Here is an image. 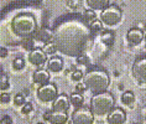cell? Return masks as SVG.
Wrapping results in <instances>:
<instances>
[{
    "mask_svg": "<svg viewBox=\"0 0 146 124\" xmlns=\"http://www.w3.org/2000/svg\"><path fill=\"white\" fill-rule=\"evenodd\" d=\"M36 94H37V99L40 102H42V103H52L53 99L58 94L57 86L54 83L47 82L45 85L38 86Z\"/></svg>",
    "mask_w": 146,
    "mask_h": 124,
    "instance_id": "cell-7",
    "label": "cell"
},
{
    "mask_svg": "<svg viewBox=\"0 0 146 124\" xmlns=\"http://www.w3.org/2000/svg\"><path fill=\"white\" fill-rule=\"evenodd\" d=\"M52 37H53V31L51 30V29H48L47 26H42L37 31V34L35 35L34 40L35 41H40L42 43H46V42L52 41Z\"/></svg>",
    "mask_w": 146,
    "mask_h": 124,
    "instance_id": "cell-16",
    "label": "cell"
},
{
    "mask_svg": "<svg viewBox=\"0 0 146 124\" xmlns=\"http://www.w3.org/2000/svg\"><path fill=\"white\" fill-rule=\"evenodd\" d=\"M41 49L43 50V52H45L47 56H52V55H56V52H57L56 45L53 43V41H50V42L43 43V46L41 47Z\"/></svg>",
    "mask_w": 146,
    "mask_h": 124,
    "instance_id": "cell-22",
    "label": "cell"
},
{
    "mask_svg": "<svg viewBox=\"0 0 146 124\" xmlns=\"http://www.w3.org/2000/svg\"><path fill=\"white\" fill-rule=\"evenodd\" d=\"M3 73V71H1V66H0V75H1Z\"/></svg>",
    "mask_w": 146,
    "mask_h": 124,
    "instance_id": "cell-35",
    "label": "cell"
},
{
    "mask_svg": "<svg viewBox=\"0 0 146 124\" xmlns=\"http://www.w3.org/2000/svg\"><path fill=\"white\" fill-rule=\"evenodd\" d=\"M86 91H87L86 83H84V82H78L77 86H76V92H78V93H84Z\"/></svg>",
    "mask_w": 146,
    "mask_h": 124,
    "instance_id": "cell-31",
    "label": "cell"
},
{
    "mask_svg": "<svg viewBox=\"0 0 146 124\" xmlns=\"http://www.w3.org/2000/svg\"><path fill=\"white\" fill-rule=\"evenodd\" d=\"M32 81L38 86L50 82V71L45 70V68H42V67L37 68V70L34 72V75H32Z\"/></svg>",
    "mask_w": 146,
    "mask_h": 124,
    "instance_id": "cell-15",
    "label": "cell"
},
{
    "mask_svg": "<svg viewBox=\"0 0 146 124\" xmlns=\"http://www.w3.org/2000/svg\"><path fill=\"white\" fill-rule=\"evenodd\" d=\"M71 122L74 124H92L94 123V114L90 107H86L84 104L76 108L71 115Z\"/></svg>",
    "mask_w": 146,
    "mask_h": 124,
    "instance_id": "cell-6",
    "label": "cell"
},
{
    "mask_svg": "<svg viewBox=\"0 0 146 124\" xmlns=\"http://www.w3.org/2000/svg\"><path fill=\"white\" fill-rule=\"evenodd\" d=\"M10 101H11V96L3 91V92L0 93V104H8V103H10Z\"/></svg>",
    "mask_w": 146,
    "mask_h": 124,
    "instance_id": "cell-30",
    "label": "cell"
},
{
    "mask_svg": "<svg viewBox=\"0 0 146 124\" xmlns=\"http://www.w3.org/2000/svg\"><path fill=\"white\" fill-rule=\"evenodd\" d=\"M26 103V94L24 92H20L17 93L15 97H14V104L16 105V107H21V105H24Z\"/></svg>",
    "mask_w": 146,
    "mask_h": 124,
    "instance_id": "cell-26",
    "label": "cell"
},
{
    "mask_svg": "<svg viewBox=\"0 0 146 124\" xmlns=\"http://www.w3.org/2000/svg\"><path fill=\"white\" fill-rule=\"evenodd\" d=\"M10 30H11V34L17 43L21 45L25 40L34 39L40 27L34 13L29 11V10L17 9V11L14 13V16L10 20Z\"/></svg>",
    "mask_w": 146,
    "mask_h": 124,
    "instance_id": "cell-2",
    "label": "cell"
},
{
    "mask_svg": "<svg viewBox=\"0 0 146 124\" xmlns=\"http://www.w3.org/2000/svg\"><path fill=\"white\" fill-rule=\"evenodd\" d=\"M11 66H13V70L14 71H23L24 68H25V66H26V61H25L24 57L17 56V57H15L13 60Z\"/></svg>",
    "mask_w": 146,
    "mask_h": 124,
    "instance_id": "cell-21",
    "label": "cell"
},
{
    "mask_svg": "<svg viewBox=\"0 0 146 124\" xmlns=\"http://www.w3.org/2000/svg\"><path fill=\"white\" fill-rule=\"evenodd\" d=\"M131 73L137 82L146 85V53L136 56L131 67Z\"/></svg>",
    "mask_w": 146,
    "mask_h": 124,
    "instance_id": "cell-8",
    "label": "cell"
},
{
    "mask_svg": "<svg viewBox=\"0 0 146 124\" xmlns=\"http://www.w3.org/2000/svg\"><path fill=\"white\" fill-rule=\"evenodd\" d=\"M69 107H71L69 97L64 93H61V94H57V97L53 99L51 109H53V111H60V112H67Z\"/></svg>",
    "mask_w": 146,
    "mask_h": 124,
    "instance_id": "cell-13",
    "label": "cell"
},
{
    "mask_svg": "<svg viewBox=\"0 0 146 124\" xmlns=\"http://www.w3.org/2000/svg\"><path fill=\"white\" fill-rule=\"evenodd\" d=\"M10 87V81H9V76L6 73H1L0 75V91H5L9 89Z\"/></svg>",
    "mask_w": 146,
    "mask_h": 124,
    "instance_id": "cell-24",
    "label": "cell"
},
{
    "mask_svg": "<svg viewBox=\"0 0 146 124\" xmlns=\"http://www.w3.org/2000/svg\"><path fill=\"white\" fill-rule=\"evenodd\" d=\"M8 55H9L8 49H5V47H0V58L8 57Z\"/></svg>",
    "mask_w": 146,
    "mask_h": 124,
    "instance_id": "cell-33",
    "label": "cell"
},
{
    "mask_svg": "<svg viewBox=\"0 0 146 124\" xmlns=\"http://www.w3.org/2000/svg\"><path fill=\"white\" fill-rule=\"evenodd\" d=\"M100 21L107 27H113L118 25L123 19V10L116 4H109L104 10L100 11Z\"/></svg>",
    "mask_w": 146,
    "mask_h": 124,
    "instance_id": "cell-5",
    "label": "cell"
},
{
    "mask_svg": "<svg viewBox=\"0 0 146 124\" xmlns=\"http://www.w3.org/2000/svg\"><path fill=\"white\" fill-rule=\"evenodd\" d=\"M71 79L74 82H81L83 79V72L81 70H73L71 75Z\"/></svg>",
    "mask_w": 146,
    "mask_h": 124,
    "instance_id": "cell-29",
    "label": "cell"
},
{
    "mask_svg": "<svg viewBox=\"0 0 146 124\" xmlns=\"http://www.w3.org/2000/svg\"><path fill=\"white\" fill-rule=\"evenodd\" d=\"M120 101L126 107H133L135 103V93L133 91H125V92H123L121 97H120Z\"/></svg>",
    "mask_w": 146,
    "mask_h": 124,
    "instance_id": "cell-19",
    "label": "cell"
},
{
    "mask_svg": "<svg viewBox=\"0 0 146 124\" xmlns=\"http://www.w3.org/2000/svg\"><path fill=\"white\" fill-rule=\"evenodd\" d=\"M64 67V61L61 56L57 55H52L48 60H47V70L51 73H60Z\"/></svg>",
    "mask_w": 146,
    "mask_h": 124,
    "instance_id": "cell-14",
    "label": "cell"
},
{
    "mask_svg": "<svg viewBox=\"0 0 146 124\" xmlns=\"http://www.w3.org/2000/svg\"><path fill=\"white\" fill-rule=\"evenodd\" d=\"M144 37V30L139 27H131L126 32V40L130 43V46H139L142 42Z\"/></svg>",
    "mask_w": 146,
    "mask_h": 124,
    "instance_id": "cell-12",
    "label": "cell"
},
{
    "mask_svg": "<svg viewBox=\"0 0 146 124\" xmlns=\"http://www.w3.org/2000/svg\"><path fill=\"white\" fill-rule=\"evenodd\" d=\"M90 109H92L94 117H104L115 107V99L113 93L109 91H102V92L93 93L90 98Z\"/></svg>",
    "mask_w": 146,
    "mask_h": 124,
    "instance_id": "cell-4",
    "label": "cell"
},
{
    "mask_svg": "<svg viewBox=\"0 0 146 124\" xmlns=\"http://www.w3.org/2000/svg\"><path fill=\"white\" fill-rule=\"evenodd\" d=\"M76 61H77V63L81 65V66H89V63H90L89 57L84 53H82V55H79V56L76 57Z\"/></svg>",
    "mask_w": 146,
    "mask_h": 124,
    "instance_id": "cell-27",
    "label": "cell"
},
{
    "mask_svg": "<svg viewBox=\"0 0 146 124\" xmlns=\"http://www.w3.org/2000/svg\"><path fill=\"white\" fill-rule=\"evenodd\" d=\"M29 62L36 68H41L47 63V55L43 52L41 47H35L34 50H31L29 52Z\"/></svg>",
    "mask_w": 146,
    "mask_h": 124,
    "instance_id": "cell-9",
    "label": "cell"
},
{
    "mask_svg": "<svg viewBox=\"0 0 146 124\" xmlns=\"http://www.w3.org/2000/svg\"><path fill=\"white\" fill-rule=\"evenodd\" d=\"M100 41L107 47H111L115 42V32L113 30H103L100 34Z\"/></svg>",
    "mask_w": 146,
    "mask_h": 124,
    "instance_id": "cell-17",
    "label": "cell"
},
{
    "mask_svg": "<svg viewBox=\"0 0 146 124\" xmlns=\"http://www.w3.org/2000/svg\"><path fill=\"white\" fill-rule=\"evenodd\" d=\"M83 82L86 83L87 89L92 93L105 91L110 85V76L103 67H90L83 76Z\"/></svg>",
    "mask_w": 146,
    "mask_h": 124,
    "instance_id": "cell-3",
    "label": "cell"
},
{
    "mask_svg": "<svg viewBox=\"0 0 146 124\" xmlns=\"http://www.w3.org/2000/svg\"><path fill=\"white\" fill-rule=\"evenodd\" d=\"M43 119L51 124H64L68 122V115L67 112H60L51 109V111H47L43 114Z\"/></svg>",
    "mask_w": 146,
    "mask_h": 124,
    "instance_id": "cell-10",
    "label": "cell"
},
{
    "mask_svg": "<svg viewBox=\"0 0 146 124\" xmlns=\"http://www.w3.org/2000/svg\"><path fill=\"white\" fill-rule=\"evenodd\" d=\"M107 122L109 124H123L126 122V113L123 108L114 107L107 115Z\"/></svg>",
    "mask_w": 146,
    "mask_h": 124,
    "instance_id": "cell-11",
    "label": "cell"
},
{
    "mask_svg": "<svg viewBox=\"0 0 146 124\" xmlns=\"http://www.w3.org/2000/svg\"><path fill=\"white\" fill-rule=\"evenodd\" d=\"M31 5H40L42 3V0H29Z\"/></svg>",
    "mask_w": 146,
    "mask_h": 124,
    "instance_id": "cell-34",
    "label": "cell"
},
{
    "mask_svg": "<svg viewBox=\"0 0 146 124\" xmlns=\"http://www.w3.org/2000/svg\"><path fill=\"white\" fill-rule=\"evenodd\" d=\"M13 119L10 115H3L1 119H0V124H13Z\"/></svg>",
    "mask_w": 146,
    "mask_h": 124,
    "instance_id": "cell-32",
    "label": "cell"
},
{
    "mask_svg": "<svg viewBox=\"0 0 146 124\" xmlns=\"http://www.w3.org/2000/svg\"><path fill=\"white\" fill-rule=\"evenodd\" d=\"M69 103L74 108H78L84 104V97L82 96V93H78V92L72 93L71 96H69Z\"/></svg>",
    "mask_w": 146,
    "mask_h": 124,
    "instance_id": "cell-20",
    "label": "cell"
},
{
    "mask_svg": "<svg viewBox=\"0 0 146 124\" xmlns=\"http://www.w3.org/2000/svg\"><path fill=\"white\" fill-rule=\"evenodd\" d=\"M20 112H21V114L23 115H27V114H30V113L34 111V105H32V103H30V102H26L24 105H21L20 107Z\"/></svg>",
    "mask_w": 146,
    "mask_h": 124,
    "instance_id": "cell-28",
    "label": "cell"
},
{
    "mask_svg": "<svg viewBox=\"0 0 146 124\" xmlns=\"http://www.w3.org/2000/svg\"><path fill=\"white\" fill-rule=\"evenodd\" d=\"M52 41L58 52L68 57H77L87 50L94 32L81 14H66L53 23Z\"/></svg>",
    "mask_w": 146,
    "mask_h": 124,
    "instance_id": "cell-1",
    "label": "cell"
},
{
    "mask_svg": "<svg viewBox=\"0 0 146 124\" xmlns=\"http://www.w3.org/2000/svg\"><path fill=\"white\" fill-rule=\"evenodd\" d=\"M110 4V0H87V5L94 11H102Z\"/></svg>",
    "mask_w": 146,
    "mask_h": 124,
    "instance_id": "cell-18",
    "label": "cell"
},
{
    "mask_svg": "<svg viewBox=\"0 0 146 124\" xmlns=\"http://www.w3.org/2000/svg\"><path fill=\"white\" fill-rule=\"evenodd\" d=\"M83 15V19H84V21L87 24H90L92 21H94L97 19V14H96V11L94 10H92V9H87V10H84V13L82 14Z\"/></svg>",
    "mask_w": 146,
    "mask_h": 124,
    "instance_id": "cell-23",
    "label": "cell"
},
{
    "mask_svg": "<svg viewBox=\"0 0 146 124\" xmlns=\"http://www.w3.org/2000/svg\"><path fill=\"white\" fill-rule=\"evenodd\" d=\"M89 27H90V30H92L94 34H97V32H102L104 30L103 29V23H102L100 20H98V19L92 21V23L89 24Z\"/></svg>",
    "mask_w": 146,
    "mask_h": 124,
    "instance_id": "cell-25",
    "label": "cell"
}]
</instances>
